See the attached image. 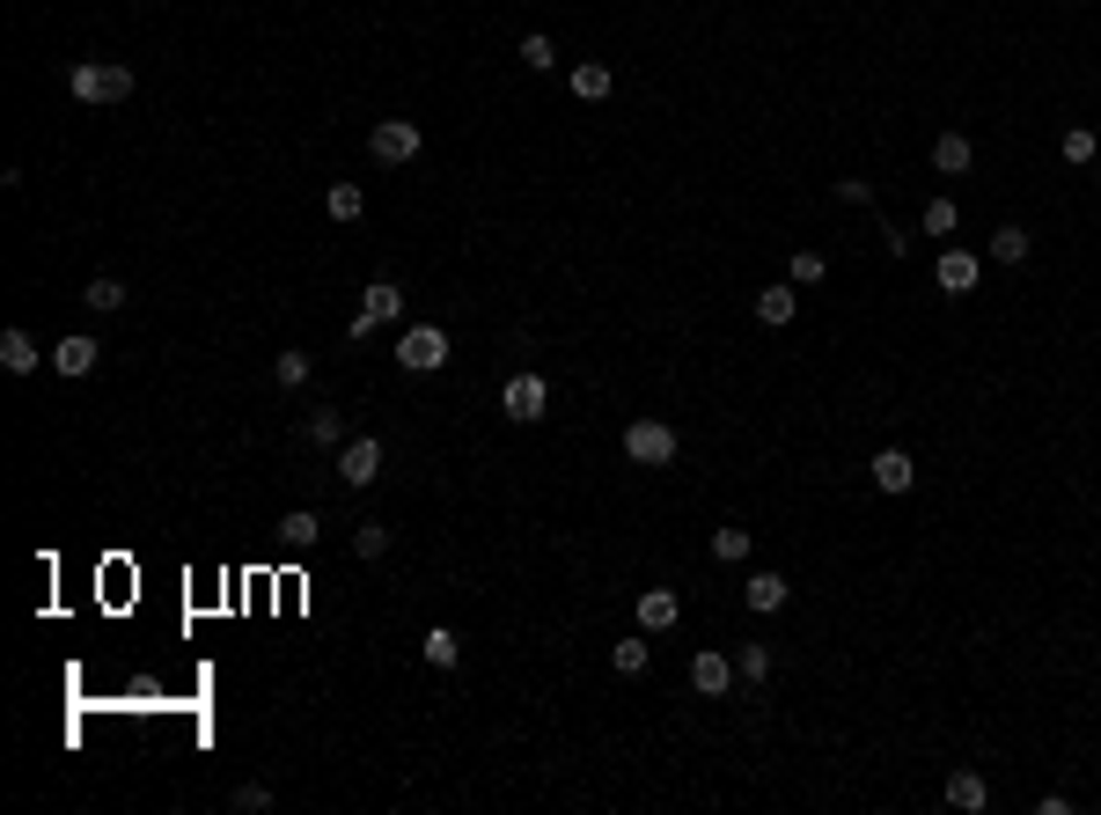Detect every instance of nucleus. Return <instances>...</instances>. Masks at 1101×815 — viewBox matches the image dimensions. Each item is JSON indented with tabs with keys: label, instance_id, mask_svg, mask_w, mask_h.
<instances>
[{
	"label": "nucleus",
	"instance_id": "2eb2a0df",
	"mask_svg": "<svg viewBox=\"0 0 1101 815\" xmlns=\"http://www.w3.org/2000/svg\"><path fill=\"white\" fill-rule=\"evenodd\" d=\"M279 543H287V551H317V543H323V515H317V507L279 515Z\"/></svg>",
	"mask_w": 1101,
	"mask_h": 815
},
{
	"label": "nucleus",
	"instance_id": "b1692460",
	"mask_svg": "<svg viewBox=\"0 0 1101 815\" xmlns=\"http://www.w3.org/2000/svg\"><path fill=\"white\" fill-rule=\"evenodd\" d=\"M81 301H89L96 317H111V309H125V287H118V279H111V272H96V279L81 287Z\"/></svg>",
	"mask_w": 1101,
	"mask_h": 815
},
{
	"label": "nucleus",
	"instance_id": "39448f33",
	"mask_svg": "<svg viewBox=\"0 0 1101 815\" xmlns=\"http://www.w3.org/2000/svg\"><path fill=\"white\" fill-rule=\"evenodd\" d=\"M397 368H412V375L448 368V331H440V323H412V331L397 338Z\"/></svg>",
	"mask_w": 1101,
	"mask_h": 815
},
{
	"label": "nucleus",
	"instance_id": "4468645a",
	"mask_svg": "<svg viewBox=\"0 0 1101 815\" xmlns=\"http://www.w3.org/2000/svg\"><path fill=\"white\" fill-rule=\"evenodd\" d=\"M793 317H801V287H793V279H785V287H764V295H757V323L785 331Z\"/></svg>",
	"mask_w": 1101,
	"mask_h": 815
},
{
	"label": "nucleus",
	"instance_id": "f03ea898",
	"mask_svg": "<svg viewBox=\"0 0 1101 815\" xmlns=\"http://www.w3.org/2000/svg\"><path fill=\"white\" fill-rule=\"evenodd\" d=\"M624 456L646 463V470H668L676 456H684V434H676L668 420H632V426H624Z\"/></svg>",
	"mask_w": 1101,
	"mask_h": 815
},
{
	"label": "nucleus",
	"instance_id": "f8f14e48",
	"mask_svg": "<svg viewBox=\"0 0 1101 815\" xmlns=\"http://www.w3.org/2000/svg\"><path fill=\"white\" fill-rule=\"evenodd\" d=\"M37 360H45L37 338H30L23 323H8V331H0V368H8V375H37Z\"/></svg>",
	"mask_w": 1101,
	"mask_h": 815
},
{
	"label": "nucleus",
	"instance_id": "7c9ffc66",
	"mask_svg": "<svg viewBox=\"0 0 1101 815\" xmlns=\"http://www.w3.org/2000/svg\"><path fill=\"white\" fill-rule=\"evenodd\" d=\"M734 668H742V684H764V676H771V646H757V640H749L742 654H734Z\"/></svg>",
	"mask_w": 1101,
	"mask_h": 815
},
{
	"label": "nucleus",
	"instance_id": "ddd939ff",
	"mask_svg": "<svg viewBox=\"0 0 1101 815\" xmlns=\"http://www.w3.org/2000/svg\"><path fill=\"white\" fill-rule=\"evenodd\" d=\"M742 595H749V610H757V618H771V610L793 602V581H785V573H749V588H742Z\"/></svg>",
	"mask_w": 1101,
	"mask_h": 815
},
{
	"label": "nucleus",
	"instance_id": "423d86ee",
	"mask_svg": "<svg viewBox=\"0 0 1101 815\" xmlns=\"http://www.w3.org/2000/svg\"><path fill=\"white\" fill-rule=\"evenodd\" d=\"M382 463H390V448L375 441V434H353V441L339 448V478H345V485H360V493L382 478Z\"/></svg>",
	"mask_w": 1101,
	"mask_h": 815
},
{
	"label": "nucleus",
	"instance_id": "f257e3e1",
	"mask_svg": "<svg viewBox=\"0 0 1101 815\" xmlns=\"http://www.w3.org/2000/svg\"><path fill=\"white\" fill-rule=\"evenodd\" d=\"M67 89H73V103H125L133 96V67L125 59H73Z\"/></svg>",
	"mask_w": 1101,
	"mask_h": 815
},
{
	"label": "nucleus",
	"instance_id": "2f4dec72",
	"mask_svg": "<svg viewBox=\"0 0 1101 815\" xmlns=\"http://www.w3.org/2000/svg\"><path fill=\"white\" fill-rule=\"evenodd\" d=\"M954 228H962L954 198H926V236H954Z\"/></svg>",
	"mask_w": 1101,
	"mask_h": 815
},
{
	"label": "nucleus",
	"instance_id": "9d476101",
	"mask_svg": "<svg viewBox=\"0 0 1101 815\" xmlns=\"http://www.w3.org/2000/svg\"><path fill=\"white\" fill-rule=\"evenodd\" d=\"M632 618H639V632H668V624L684 618V595H676V588H646L632 602Z\"/></svg>",
	"mask_w": 1101,
	"mask_h": 815
},
{
	"label": "nucleus",
	"instance_id": "5701e85b",
	"mask_svg": "<svg viewBox=\"0 0 1101 815\" xmlns=\"http://www.w3.org/2000/svg\"><path fill=\"white\" fill-rule=\"evenodd\" d=\"M514 59H521L529 74H551V67H559V45H551L543 30H529V37H521V51H514Z\"/></svg>",
	"mask_w": 1101,
	"mask_h": 815
},
{
	"label": "nucleus",
	"instance_id": "7ed1b4c3",
	"mask_svg": "<svg viewBox=\"0 0 1101 815\" xmlns=\"http://www.w3.org/2000/svg\"><path fill=\"white\" fill-rule=\"evenodd\" d=\"M418 148H426V133H418L412 118H375V133H367V154H375L382 170H404Z\"/></svg>",
	"mask_w": 1101,
	"mask_h": 815
},
{
	"label": "nucleus",
	"instance_id": "a211bd4d",
	"mask_svg": "<svg viewBox=\"0 0 1101 815\" xmlns=\"http://www.w3.org/2000/svg\"><path fill=\"white\" fill-rule=\"evenodd\" d=\"M360 309H367L375 323H390L397 309H404V287H397V279H367V287H360Z\"/></svg>",
	"mask_w": 1101,
	"mask_h": 815
},
{
	"label": "nucleus",
	"instance_id": "9b49d317",
	"mask_svg": "<svg viewBox=\"0 0 1101 815\" xmlns=\"http://www.w3.org/2000/svg\"><path fill=\"white\" fill-rule=\"evenodd\" d=\"M867 478H874L881 493H910V485H918V463H910L904 448H881L874 463H867Z\"/></svg>",
	"mask_w": 1101,
	"mask_h": 815
},
{
	"label": "nucleus",
	"instance_id": "c85d7f7f",
	"mask_svg": "<svg viewBox=\"0 0 1101 815\" xmlns=\"http://www.w3.org/2000/svg\"><path fill=\"white\" fill-rule=\"evenodd\" d=\"M712 559H720V566H742V559H749V529H712Z\"/></svg>",
	"mask_w": 1101,
	"mask_h": 815
},
{
	"label": "nucleus",
	"instance_id": "dca6fc26",
	"mask_svg": "<svg viewBox=\"0 0 1101 815\" xmlns=\"http://www.w3.org/2000/svg\"><path fill=\"white\" fill-rule=\"evenodd\" d=\"M970 162H977L970 133H940V140H932V170H940V176H962Z\"/></svg>",
	"mask_w": 1101,
	"mask_h": 815
},
{
	"label": "nucleus",
	"instance_id": "bb28decb",
	"mask_svg": "<svg viewBox=\"0 0 1101 815\" xmlns=\"http://www.w3.org/2000/svg\"><path fill=\"white\" fill-rule=\"evenodd\" d=\"M646 654H654V646H646V632H639V640H617V646H610V668H617V676H639V668H646Z\"/></svg>",
	"mask_w": 1101,
	"mask_h": 815
},
{
	"label": "nucleus",
	"instance_id": "cd10ccee",
	"mask_svg": "<svg viewBox=\"0 0 1101 815\" xmlns=\"http://www.w3.org/2000/svg\"><path fill=\"white\" fill-rule=\"evenodd\" d=\"M830 279V257L823 250H793V287H823Z\"/></svg>",
	"mask_w": 1101,
	"mask_h": 815
},
{
	"label": "nucleus",
	"instance_id": "6ab92c4d",
	"mask_svg": "<svg viewBox=\"0 0 1101 815\" xmlns=\"http://www.w3.org/2000/svg\"><path fill=\"white\" fill-rule=\"evenodd\" d=\"M610 89H617V74L603 67V59H581V67H573V96H581V103H603Z\"/></svg>",
	"mask_w": 1101,
	"mask_h": 815
},
{
	"label": "nucleus",
	"instance_id": "412c9836",
	"mask_svg": "<svg viewBox=\"0 0 1101 815\" xmlns=\"http://www.w3.org/2000/svg\"><path fill=\"white\" fill-rule=\"evenodd\" d=\"M418 654H426V668H456V662H463V640H456L448 624H434V632L418 640Z\"/></svg>",
	"mask_w": 1101,
	"mask_h": 815
},
{
	"label": "nucleus",
	"instance_id": "f3484780",
	"mask_svg": "<svg viewBox=\"0 0 1101 815\" xmlns=\"http://www.w3.org/2000/svg\"><path fill=\"white\" fill-rule=\"evenodd\" d=\"M948 808H962V815L991 808V787H984V771H954V779H948Z\"/></svg>",
	"mask_w": 1101,
	"mask_h": 815
},
{
	"label": "nucleus",
	"instance_id": "c756f323",
	"mask_svg": "<svg viewBox=\"0 0 1101 815\" xmlns=\"http://www.w3.org/2000/svg\"><path fill=\"white\" fill-rule=\"evenodd\" d=\"M353 551H360V559H382V551H390V521H360V529H353Z\"/></svg>",
	"mask_w": 1101,
	"mask_h": 815
},
{
	"label": "nucleus",
	"instance_id": "1a4fd4ad",
	"mask_svg": "<svg viewBox=\"0 0 1101 815\" xmlns=\"http://www.w3.org/2000/svg\"><path fill=\"white\" fill-rule=\"evenodd\" d=\"M96 360H103V346L89 338V331H67V338L51 346V368H59V375H73V382H81V375H96Z\"/></svg>",
	"mask_w": 1101,
	"mask_h": 815
},
{
	"label": "nucleus",
	"instance_id": "6e6552de",
	"mask_svg": "<svg viewBox=\"0 0 1101 815\" xmlns=\"http://www.w3.org/2000/svg\"><path fill=\"white\" fill-rule=\"evenodd\" d=\"M977 279H984L977 250H940V265H932V287H940V295H970Z\"/></svg>",
	"mask_w": 1101,
	"mask_h": 815
},
{
	"label": "nucleus",
	"instance_id": "c9c22d12",
	"mask_svg": "<svg viewBox=\"0 0 1101 815\" xmlns=\"http://www.w3.org/2000/svg\"><path fill=\"white\" fill-rule=\"evenodd\" d=\"M1094 184H1101V170H1094Z\"/></svg>",
	"mask_w": 1101,
	"mask_h": 815
},
{
	"label": "nucleus",
	"instance_id": "f704fd0d",
	"mask_svg": "<svg viewBox=\"0 0 1101 815\" xmlns=\"http://www.w3.org/2000/svg\"><path fill=\"white\" fill-rule=\"evenodd\" d=\"M837 198H845V206H874V184H867V176H837Z\"/></svg>",
	"mask_w": 1101,
	"mask_h": 815
},
{
	"label": "nucleus",
	"instance_id": "473e14b6",
	"mask_svg": "<svg viewBox=\"0 0 1101 815\" xmlns=\"http://www.w3.org/2000/svg\"><path fill=\"white\" fill-rule=\"evenodd\" d=\"M1057 154H1065V162H1094V133H1087V125H1073V133H1065V140H1057Z\"/></svg>",
	"mask_w": 1101,
	"mask_h": 815
},
{
	"label": "nucleus",
	"instance_id": "0eeeda50",
	"mask_svg": "<svg viewBox=\"0 0 1101 815\" xmlns=\"http://www.w3.org/2000/svg\"><path fill=\"white\" fill-rule=\"evenodd\" d=\"M734 684H742V668H734V654H690V691L698 698H727Z\"/></svg>",
	"mask_w": 1101,
	"mask_h": 815
},
{
	"label": "nucleus",
	"instance_id": "4be33fe9",
	"mask_svg": "<svg viewBox=\"0 0 1101 815\" xmlns=\"http://www.w3.org/2000/svg\"><path fill=\"white\" fill-rule=\"evenodd\" d=\"M1028 250H1035V243H1028V228H1021V221L991 228V257H999V265H1028Z\"/></svg>",
	"mask_w": 1101,
	"mask_h": 815
},
{
	"label": "nucleus",
	"instance_id": "aec40b11",
	"mask_svg": "<svg viewBox=\"0 0 1101 815\" xmlns=\"http://www.w3.org/2000/svg\"><path fill=\"white\" fill-rule=\"evenodd\" d=\"M323 214H331V221H360V214H367V192H360V184H345V176H339V184H331V192H323Z\"/></svg>",
	"mask_w": 1101,
	"mask_h": 815
},
{
	"label": "nucleus",
	"instance_id": "393cba45",
	"mask_svg": "<svg viewBox=\"0 0 1101 815\" xmlns=\"http://www.w3.org/2000/svg\"><path fill=\"white\" fill-rule=\"evenodd\" d=\"M301 434H309L317 448H345V420L331 412V404H323V412H309V426H301Z\"/></svg>",
	"mask_w": 1101,
	"mask_h": 815
},
{
	"label": "nucleus",
	"instance_id": "20e7f679",
	"mask_svg": "<svg viewBox=\"0 0 1101 815\" xmlns=\"http://www.w3.org/2000/svg\"><path fill=\"white\" fill-rule=\"evenodd\" d=\"M500 412H507L514 426H537L543 412H551V382H543V375H529V368L507 375V382H500Z\"/></svg>",
	"mask_w": 1101,
	"mask_h": 815
},
{
	"label": "nucleus",
	"instance_id": "a878e982",
	"mask_svg": "<svg viewBox=\"0 0 1101 815\" xmlns=\"http://www.w3.org/2000/svg\"><path fill=\"white\" fill-rule=\"evenodd\" d=\"M272 375H279V390H301V382H309V375H317V360H309V353H279V360H272Z\"/></svg>",
	"mask_w": 1101,
	"mask_h": 815
},
{
	"label": "nucleus",
	"instance_id": "72a5a7b5",
	"mask_svg": "<svg viewBox=\"0 0 1101 815\" xmlns=\"http://www.w3.org/2000/svg\"><path fill=\"white\" fill-rule=\"evenodd\" d=\"M236 815H265L272 808V787H236V801H228Z\"/></svg>",
	"mask_w": 1101,
	"mask_h": 815
}]
</instances>
